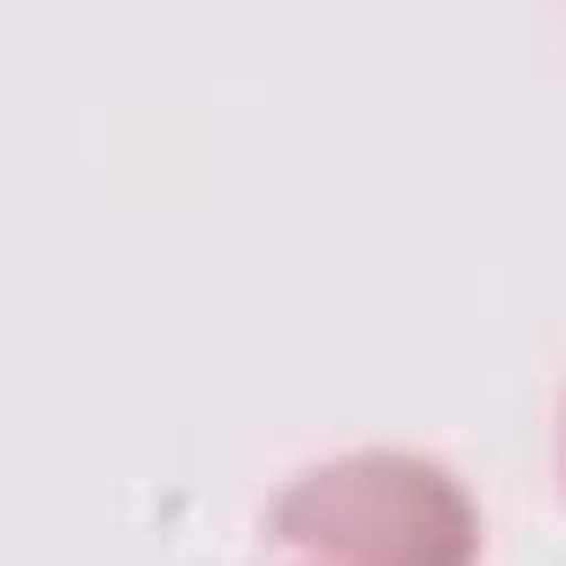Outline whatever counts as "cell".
Instances as JSON below:
<instances>
[{
    "mask_svg": "<svg viewBox=\"0 0 566 566\" xmlns=\"http://www.w3.org/2000/svg\"><path fill=\"white\" fill-rule=\"evenodd\" d=\"M480 506L427 453L360 447L273 493L260 566H480Z\"/></svg>",
    "mask_w": 566,
    "mask_h": 566,
    "instance_id": "6da1fadb",
    "label": "cell"
}]
</instances>
